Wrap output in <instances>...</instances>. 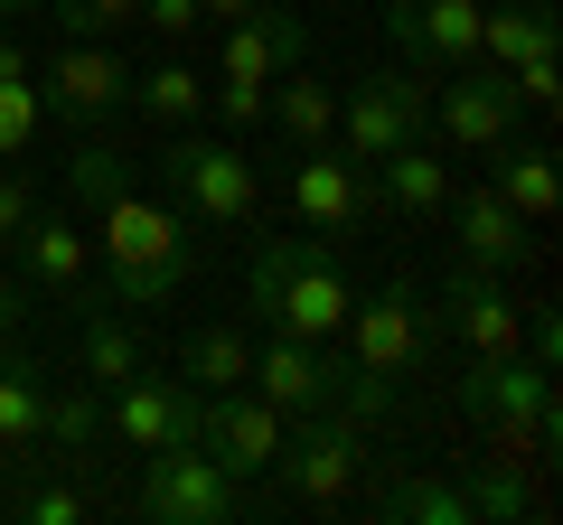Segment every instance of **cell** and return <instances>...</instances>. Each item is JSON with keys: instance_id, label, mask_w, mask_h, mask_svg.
Wrapping results in <instances>:
<instances>
[{"instance_id": "1", "label": "cell", "mask_w": 563, "mask_h": 525, "mask_svg": "<svg viewBox=\"0 0 563 525\" xmlns=\"http://www.w3.org/2000/svg\"><path fill=\"white\" fill-rule=\"evenodd\" d=\"M95 244H103V301L113 310H161V301H179L188 272H198L188 216L179 206H151L141 188H122L95 216Z\"/></svg>"}, {"instance_id": "2", "label": "cell", "mask_w": 563, "mask_h": 525, "mask_svg": "<svg viewBox=\"0 0 563 525\" xmlns=\"http://www.w3.org/2000/svg\"><path fill=\"white\" fill-rule=\"evenodd\" d=\"M244 301L273 328H291V338H339L347 310H357L339 235H263L254 262H244Z\"/></svg>"}, {"instance_id": "3", "label": "cell", "mask_w": 563, "mask_h": 525, "mask_svg": "<svg viewBox=\"0 0 563 525\" xmlns=\"http://www.w3.org/2000/svg\"><path fill=\"white\" fill-rule=\"evenodd\" d=\"M357 469H366V423L357 413H301V423L282 432V460L263 469L273 479V498H244L254 516H273V506H339L347 488H357Z\"/></svg>"}, {"instance_id": "4", "label": "cell", "mask_w": 563, "mask_h": 525, "mask_svg": "<svg viewBox=\"0 0 563 525\" xmlns=\"http://www.w3.org/2000/svg\"><path fill=\"white\" fill-rule=\"evenodd\" d=\"M451 404L470 413V423L498 432V460H544L554 450V376L526 357H470V376L451 384Z\"/></svg>"}, {"instance_id": "5", "label": "cell", "mask_w": 563, "mask_h": 525, "mask_svg": "<svg viewBox=\"0 0 563 525\" xmlns=\"http://www.w3.org/2000/svg\"><path fill=\"white\" fill-rule=\"evenodd\" d=\"M339 347H347V366H357V376H376L385 394H395V384L422 376V357H432V301H422V291L395 272V282L357 291V310H347Z\"/></svg>"}, {"instance_id": "6", "label": "cell", "mask_w": 563, "mask_h": 525, "mask_svg": "<svg viewBox=\"0 0 563 525\" xmlns=\"http://www.w3.org/2000/svg\"><path fill=\"white\" fill-rule=\"evenodd\" d=\"M161 179H169V198H179L188 225H254V206H263V169L235 142H207L198 122L161 150Z\"/></svg>"}, {"instance_id": "7", "label": "cell", "mask_w": 563, "mask_h": 525, "mask_svg": "<svg viewBox=\"0 0 563 525\" xmlns=\"http://www.w3.org/2000/svg\"><path fill=\"white\" fill-rule=\"evenodd\" d=\"M404 142H432V76L376 66V76H357V94H339L329 150H339V160H385V150H404Z\"/></svg>"}, {"instance_id": "8", "label": "cell", "mask_w": 563, "mask_h": 525, "mask_svg": "<svg viewBox=\"0 0 563 525\" xmlns=\"http://www.w3.org/2000/svg\"><path fill=\"white\" fill-rule=\"evenodd\" d=\"M132 516H151V525H217V516H244V498H235V479H225L198 442H179V450H141Z\"/></svg>"}, {"instance_id": "9", "label": "cell", "mask_w": 563, "mask_h": 525, "mask_svg": "<svg viewBox=\"0 0 563 525\" xmlns=\"http://www.w3.org/2000/svg\"><path fill=\"white\" fill-rule=\"evenodd\" d=\"M273 413H329L339 404V384H347V347L339 338H291V328H273V338L254 347V376H244Z\"/></svg>"}, {"instance_id": "10", "label": "cell", "mask_w": 563, "mask_h": 525, "mask_svg": "<svg viewBox=\"0 0 563 525\" xmlns=\"http://www.w3.org/2000/svg\"><path fill=\"white\" fill-rule=\"evenodd\" d=\"M282 432H291V413H273L254 384H225V394L198 404V450L225 479H263V469L282 460Z\"/></svg>"}, {"instance_id": "11", "label": "cell", "mask_w": 563, "mask_h": 525, "mask_svg": "<svg viewBox=\"0 0 563 525\" xmlns=\"http://www.w3.org/2000/svg\"><path fill=\"white\" fill-rule=\"evenodd\" d=\"M198 384H179V376H151L141 366L132 384H113L103 394V432H113L122 450H179V442H198Z\"/></svg>"}, {"instance_id": "12", "label": "cell", "mask_w": 563, "mask_h": 525, "mask_svg": "<svg viewBox=\"0 0 563 525\" xmlns=\"http://www.w3.org/2000/svg\"><path fill=\"white\" fill-rule=\"evenodd\" d=\"M517 85L498 76V66H451L442 85H432V122H442V142L451 150H498V142H517Z\"/></svg>"}, {"instance_id": "13", "label": "cell", "mask_w": 563, "mask_h": 525, "mask_svg": "<svg viewBox=\"0 0 563 525\" xmlns=\"http://www.w3.org/2000/svg\"><path fill=\"white\" fill-rule=\"evenodd\" d=\"M38 103H57V122H103L132 103V57H113L103 38H57L47 47V85Z\"/></svg>"}, {"instance_id": "14", "label": "cell", "mask_w": 563, "mask_h": 525, "mask_svg": "<svg viewBox=\"0 0 563 525\" xmlns=\"http://www.w3.org/2000/svg\"><path fill=\"white\" fill-rule=\"evenodd\" d=\"M385 38L413 76H451L479 57V0H385Z\"/></svg>"}, {"instance_id": "15", "label": "cell", "mask_w": 563, "mask_h": 525, "mask_svg": "<svg viewBox=\"0 0 563 525\" xmlns=\"http://www.w3.org/2000/svg\"><path fill=\"white\" fill-rule=\"evenodd\" d=\"M10 254H20V282L38 291V301H66V310L95 301V244H85L66 216H47V206H38V216L10 235Z\"/></svg>"}, {"instance_id": "16", "label": "cell", "mask_w": 563, "mask_h": 525, "mask_svg": "<svg viewBox=\"0 0 563 525\" xmlns=\"http://www.w3.org/2000/svg\"><path fill=\"white\" fill-rule=\"evenodd\" d=\"M517 320H526V310L507 301V282H498V272L461 262V272L442 282V320H432V328H451V338H461L470 357H517Z\"/></svg>"}, {"instance_id": "17", "label": "cell", "mask_w": 563, "mask_h": 525, "mask_svg": "<svg viewBox=\"0 0 563 525\" xmlns=\"http://www.w3.org/2000/svg\"><path fill=\"white\" fill-rule=\"evenodd\" d=\"M310 57V29L282 10V0H263V10H244V20H225V47H217V76L235 85H273L282 66Z\"/></svg>"}, {"instance_id": "18", "label": "cell", "mask_w": 563, "mask_h": 525, "mask_svg": "<svg viewBox=\"0 0 563 525\" xmlns=\"http://www.w3.org/2000/svg\"><path fill=\"white\" fill-rule=\"evenodd\" d=\"M47 450V357L20 338H0V460Z\"/></svg>"}, {"instance_id": "19", "label": "cell", "mask_w": 563, "mask_h": 525, "mask_svg": "<svg viewBox=\"0 0 563 525\" xmlns=\"http://www.w3.org/2000/svg\"><path fill=\"white\" fill-rule=\"evenodd\" d=\"M357 206H366L357 160H339V150H301V169H291V216H301V235H347Z\"/></svg>"}, {"instance_id": "20", "label": "cell", "mask_w": 563, "mask_h": 525, "mask_svg": "<svg viewBox=\"0 0 563 525\" xmlns=\"http://www.w3.org/2000/svg\"><path fill=\"white\" fill-rule=\"evenodd\" d=\"M442 216H451V235H461V262H479V272H507V262L526 254V235H536L498 188H451Z\"/></svg>"}, {"instance_id": "21", "label": "cell", "mask_w": 563, "mask_h": 525, "mask_svg": "<svg viewBox=\"0 0 563 525\" xmlns=\"http://www.w3.org/2000/svg\"><path fill=\"white\" fill-rule=\"evenodd\" d=\"M282 94H263V122L282 132V150L301 160V150H329V132H339V85L310 76V66H282Z\"/></svg>"}, {"instance_id": "22", "label": "cell", "mask_w": 563, "mask_h": 525, "mask_svg": "<svg viewBox=\"0 0 563 525\" xmlns=\"http://www.w3.org/2000/svg\"><path fill=\"white\" fill-rule=\"evenodd\" d=\"M76 366H85V384H103V394H113V384H132L141 366V328H132V310H113L95 291V301H76Z\"/></svg>"}, {"instance_id": "23", "label": "cell", "mask_w": 563, "mask_h": 525, "mask_svg": "<svg viewBox=\"0 0 563 525\" xmlns=\"http://www.w3.org/2000/svg\"><path fill=\"white\" fill-rule=\"evenodd\" d=\"M376 198L395 206V216L432 225L451 206V169L432 160V142H404V150H385V160H376Z\"/></svg>"}, {"instance_id": "24", "label": "cell", "mask_w": 563, "mask_h": 525, "mask_svg": "<svg viewBox=\"0 0 563 525\" xmlns=\"http://www.w3.org/2000/svg\"><path fill=\"white\" fill-rule=\"evenodd\" d=\"M244 376H254V338H244V328L207 320V328H188V338H179V384L225 394V384H244Z\"/></svg>"}, {"instance_id": "25", "label": "cell", "mask_w": 563, "mask_h": 525, "mask_svg": "<svg viewBox=\"0 0 563 525\" xmlns=\"http://www.w3.org/2000/svg\"><path fill=\"white\" fill-rule=\"evenodd\" d=\"M544 47H554V20H544V0H498V10H488L479 0V57L498 66H526V57H544Z\"/></svg>"}, {"instance_id": "26", "label": "cell", "mask_w": 563, "mask_h": 525, "mask_svg": "<svg viewBox=\"0 0 563 525\" xmlns=\"http://www.w3.org/2000/svg\"><path fill=\"white\" fill-rule=\"evenodd\" d=\"M488 188H498L507 206H517L526 225H554V150H526V142H498L488 150Z\"/></svg>"}, {"instance_id": "27", "label": "cell", "mask_w": 563, "mask_h": 525, "mask_svg": "<svg viewBox=\"0 0 563 525\" xmlns=\"http://www.w3.org/2000/svg\"><path fill=\"white\" fill-rule=\"evenodd\" d=\"M132 103L151 122H169V132H188V122H207V76L188 57H161V66H141V76H132Z\"/></svg>"}, {"instance_id": "28", "label": "cell", "mask_w": 563, "mask_h": 525, "mask_svg": "<svg viewBox=\"0 0 563 525\" xmlns=\"http://www.w3.org/2000/svg\"><path fill=\"white\" fill-rule=\"evenodd\" d=\"M461 498H470V525H517L526 506V479H517V460H498V450H488V460H470V479H461Z\"/></svg>"}, {"instance_id": "29", "label": "cell", "mask_w": 563, "mask_h": 525, "mask_svg": "<svg viewBox=\"0 0 563 525\" xmlns=\"http://www.w3.org/2000/svg\"><path fill=\"white\" fill-rule=\"evenodd\" d=\"M122 188H132V160H122L113 142H85L76 160H66V198H76L85 216H103V206H113Z\"/></svg>"}, {"instance_id": "30", "label": "cell", "mask_w": 563, "mask_h": 525, "mask_svg": "<svg viewBox=\"0 0 563 525\" xmlns=\"http://www.w3.org/2000/svg\"><path fill=\"white\" fill-rule=\"evenodd\" d=\"M385 516H413V525H470V498H461V479H404L395 498H385Z\"/></svg>"}, {"instance_id": "31", "label": "cell", "mask_w": 563, "mask_h": 525, "mask_svg": "<svg viewBox=\"0 0 563 525\" xmlns=\"http://www.w3.org/2000/svg\"><path fill=\"white\" fill-rule=\"evenodd\" d=\"M95 432H103V384H57V394H47V442L85 450Z\"/></svg>"}, {"instance_id": "32", "label": "cell", "mask_w": 563, "mask_h": 525, "mask_svg": "<svg viewBox=\"0 0 563 525\" xmlns=\"http://www.w3.org/2000/svg\"><path fill=\"white\" fill-rule=\"evenodd\" d=\"M47 132V103H38V85L29 76H0V160H20L29 142Z\"/></svg>"}, {"instance_id": "33", "label": "cell", "mask_w": 563, "mask_h": 525, "mask_svg": "<svg viewBox=\"0 0 563 525\" xmlns=\"http://www.w3.org/2000/svg\"><path fill=\"white\" fill-rule=\"evenodd\" d=\"M57 10V38H113V29H132L141 0H47Z\"/></svg>"}, {"instance_id": "34", "label": "cell", "mask_w": 563, "mask_h": 525, "mask_svg": "<svg viewBox=\"0 0 563 525\" xmlns=\"http://www.w3.org/2000/svg\"><path fill=\"white\" fill-rule=\"evenodd\" d=\"M507 85H517L526 113H554V103H563V66H554V47H544V57H526V66H507Z\"/></svg>"}, {"instance_id": "35", "label": "cell", "mask_w": 563, "mask_h": 525, "mask_svg": "<svg viewBox=\"0 0 563 525\" xmlns=\"http://www.w3.org/2000/svg\"><path fill=\"white\" fill-rule=\"evenodd\" d=\"M263 94H273V85H235V76H217V85H207V103H217V122H225V132H254V122H263Z\"/></svg>"}, {"instance_id": "36", "label": "cell", "mask_w": 563, "mask_h": 525, "mask_svg": "<svg viewBox=\"0 0 563 525\" xmlns=\"http://www.w3.org/2000/svg\"><path fill=\"white\" fill-rule=\"evenodd\" d=\"M20 516H29V525H85V498L47 479V488H29V498H20Z\"/></svg>"}, {"instance_id": "37", "label": "cell", "mask_w": 563, "mask_h": 525, "mask_svg": "<svg viewBox=\"0 0 563 525\" xmlns=\"http://www.w3.org/2000/svg\"><path fill=\"white\" fill-rule=\"evenodd\" d=\"M132 20H141V29H161V38H198L207 10H198V0H141Z\"/></svg>"}, {"instance_id": "38", "label": "cell", "mask_w": 563, "mask_h": 525, "mask_svg": "<svg viewBox=\"0 0 563 525\" xmlns=\"http://www.w3.org/2000/svg\"><path fill=\"white\" fill-rule=\"evenodd\" d=\"M29 216H38V188H29V179H20V169H0V244L20 235V225H29Z\"/></svg>"}, {"instance_id": "39", "label": "cell", "mask_w": 563, "mask_h": 525, "mask_svg": "<svg viewBox=\"0 0 563 525\" xmlns=\"http://www.w3.org/2000/svg\"><path fill=\"white\" fill-rule=\"evenodd\" d=\"M29 301H38V291L10 272V282H0V338H20V328H29Z\"/></svg>"}, {"instance_id": "40", "label": "cell", "mask_w": 563, "mask_h": 525, "mask_svg": "<svg viewBox=\"0 0 563 525\" xmlns=\"http://www.w3.org/2000/svg\"><path fill=\"white\" fill-rule=\"evenodd\" d=\"M0 76H38V66H29V47L10 38V29H0Z\"/></svg>"}, {"instance_id": "41", "label": "cell", "mask_w": 563, "mask_h": 525, "mask_svg": "<svg viewBox=\"0 0 563 525\" xmlns=\"http://www.w3.org/2000/svg\"><path fill=\"white\" fill-rule=\"evenodd\" d=\"M207 20H244V10H263V0H198Z\"/></svg>"}, {"instance_id": "42", "label": "cell", "mask_w": 563, "mask_h": 525, "mask_svg": "<svg viewBox=\"0 0 563 525\" xmlns=\"http://www.w3.org/2000/svg\"><path fill=\"white\" fill-rule=\"evenodd\" d=\"M20 10H47V0H0V20H20Z\"/></svg>"}]
</instances>
